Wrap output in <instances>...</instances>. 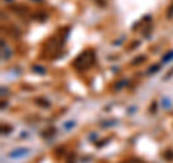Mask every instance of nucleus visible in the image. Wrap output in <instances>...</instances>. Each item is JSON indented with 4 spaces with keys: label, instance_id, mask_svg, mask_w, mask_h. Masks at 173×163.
Segmentation results:
<instances>
[{
    "label": "nucleus",
    "instance_id": "obj_1",
    "mask_svg": "<svg viewBox=\"0 0 173 163\" xmlns=\"http://www.w3.org/2000/svg\"><path fill=\"white\" fill-rule=\"evenodd\" d=\"M94 55H92V52H85V53H82L81 57L77 59V62H75V65L78 67L79 69H85V68H88L91 64H92V61H94Z\"/></svg>",
    "mask_w": 173,
    "mask_h": 163
}]
</instances>
